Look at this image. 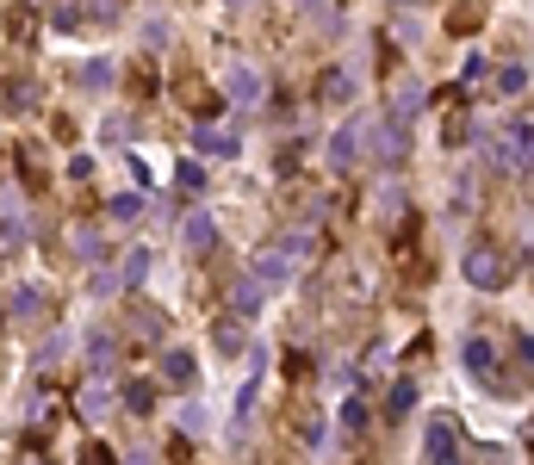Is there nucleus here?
I'll return each instance as SVG.
<instances>
[{"label": "nucleus", "instance_id": "nucleus-1", "mask_svg": "<svg viewBox=\"0 0 534 465\" xmlns=\"http://www.w3.org/2000/svg\"><path fill=\"white\" fill-rule=\"evenodd\" d=\"M460 279H466L472 292H504V286H510V261H504V248H497V242H466V254H460Z\"/></svg>", "mask_w": 534, "mask_h": 465}, {"label": "nucleus", "instance_id": "nucleus-2", "mask_svg": "<svg viewBox=\"0 0 534 465\" xmlns=\"http://www.w3.org/2000/svg\"><path fill=\"white\" fill-rule=\"evenodd\" d=\"M361 155H373L380 168H404V155H410V130H404L398 118H361Z\"/></svg>", "mask_w": 534, "mask_h": 465}, {"label": "nucleus", "instance_id": "nucleus-3", "mask_svg": "<svg viewBox=\"0 0 534 465\" xmlns=\"http://www.w3.org/2000/svg\"><path fill=\"white\" fill-rule=\"evenodd\" d=\"M162 385H168V391H193V385H199V353L193 348H162Z\"/></svg>", "mask_w": 534, "mask_h": 465}, {"label": "nucleus", "instance_id": "nucleus-4", "mask_svg": "<svg viewBox=\"0 0 534 465\" xmlns=\"http://www.w3.org/2000/svg\"><path fill=\"white\" fill-rule=\"evenodd\" d=\"M460 366H466L472 378H485V385H497V348H491L485 336H466V342H460Z\"/></svg>", "mask_w": 534, "mask_h": 465}, {"label": "nucleus", "instance_id": "nucleus-5", "mask_svg": "<svg viewBox=\"0 0 534 465\" xmlns=\"http://www.w3.org/2000/svg\"><path fill=\"white\" fill-rule=\"evenodd\" d=\"M262 304H267V286L255 273H237L230 279V317H262Z\"/></svg>", "mask_w": 534, "mask_h": 465}, {"label": "nucleus", "instance_id": "nucleus-6", "mask_svg": "<svg viewBox=\"0 0 534 465\" xmlns=\"http://www.w3.org/2000/svg\"><path fill=\"white\" fill-rule=\"evenodd\" d=\"M355 162H361V118L330 137V168H336V174H355Z\"/></svg>", "mask_w": 534, "mask_h": 465}, {"label": "nucleus", "instance_id": "nucleus-7", "mask_svg": "<svg viewBox=\"0 0 534 465\" xmlns=\"http://www.w3.org/2000/svg\"><path fill=\"white\" fill-rule=\"evenodd\" d=\"M50 311V298H44V286H19L13 292V304H6V317H13V329H31L38 317Z\"/></svg>", "mask_w": 534, "mask_h": 465}, {"label": "nucleus", "instance_id": "nucleus-8", "mask_svg": "<svg viewBox=\"0 0 534 465\" xmlns=\"http://www.w3.org/2000/svg\"><path fill=\"white\" fill-rule=\"evenodd\" d=\"M193 143H199V155H218V162H237L243 155V137L237 130H218V124H199Z\"/></svg>", "mask_w": 534, "mask_h": 465}, {"label": "nucleus", "instance_id": "nucleus-9", "mask_svg": "<svg viewBox=\"0 0 534 465\" xmlns=\"http://www.w3.org/2000/svg\"><path fill=\"white\" fill-rule=\"evenodd\" d=\"M422 403V391H416V378H392V391H386V422L398 428V422H410V410Z\"/></svg>", "mask_w": 534, "mask_h": 465}, {"label": "nucleus", "instance_id": "nucleus-10", "mask_svg": "<svg viewBox=\"0 0 534 465\" xmlns=\"http://www.w3.org/2000/svg\"><path fill=\"white\" fill-rule=\"evenodd\" d=\"M224 94H230V100H237V106H243V112H255V106H262V75H255V69H230V81H224Z\"/></svg>", "mask_w": 534, "mask_h": 465}, {"label": "nucleus", "instance_id": "nucleus-11", "mask_svg": "<svg viewBox=\"0 0 534 465\" xmlns=\"http://www.w3.org/2000/svg\"><path fill=\"white\" fill-rule=\"evenodd\" d=\"M429 465H460V453H454V416L429 422Z\"/></svg>", "mask_w": 534, "mask_h": 465}, {"label": "nucleus", "instance_id": "nucleus-12", "mask_svg": "<svg viewBox=\"0 0 534 465\" xmlns=\"http://www.w3.org/2000/svg\"><path fill=\"white\" fill-rule=\"evenodd\" d=\"M0 100H6V112H38V106H44V87H38L31 75H13Z\"/></svg>", "mask_w": 534, "mask_h": 465}, {"label": "nucleus", "instance_id": "nucleus-13", "mask_svg": "<svg viewBox=\"0 0 534 465\" xmlns=\"http://www.w3.org/2000/svg\"><path fill=\"white\" fill-rule=\"evenodd\" d=\"M180 242H187L193 254L218 248V218H212V212H193V218H187V230H180Z\"/></svg>", "mask_w": 534, "mask_h": 465}, {"label": "nucleus", "instance_id": "nucleus-14", "mask_svg": "<svg viewBox=\"0 0 534 465\" xmlns=\"http://www.w3.org/2000/svg\"><path fill=\"white\" fill-rule=\"evenodd\" d=\"M106 403H113V385H106V372H94V378L81 385V416H88V422H100V416H106Z\"/></svg>", "mask_w": 534, "mask_h": 465}, {"label": "nucleus", "instance_id": "nucleus-15", "mask_svg": "<svg viewBox=\"0 0 534 465\" xmlns=\"http://www.w3.org/2000/svg\"><path fill=\"white\" fill-rule=\"evenodd\" d=\"M286 273H292V254H286V248H267L262 261H255V279H262L267 292H273V286H286Z\"/></svg>", "mask_w": 534, "mask_h": 465}, {"label": "nucleus", "instance_id": "nucleus-16", "mask_svg": "<svg viewBox=\"0 0 534 465\" xmlns=\"http://www.w3.org/2000/svg\"><path fill=\"white\" fill-rule=\"evenodd\" d=\"M119 397H125V410H131V416H155V378H125V391H119Z\"/></svg>", "mask_w": 534, "mask_h": 465}, {"label": "nucleus", "instance_id": "nucleus-17", "mask_svg": "<svg viewBox=\"0 0 534 465\" xmlns=\"http://www.w3.org/2000/svg\"><path fill=\"white\" fill-rule=\"evenodd\" d=\"M422 100H429V94H422V81H398V94H392V118L410 124V118L422 112Z\"/></svg>", "mask_w": 534, "mask_h": 465}, {"label": "nucleus", "instance_id": "nucleus-18", "mask_svg": "<svg viewBox=\"0 0 534 465\" xmlns=\"http://www.w3.org/2000/svg\"><path fill=\"white\" fill-rule=\"evenodd\" d=\"M212 348L218 353H243L249 342H243V317H218L212 323Z\"/></svg>", "mask_w": 534, "mask_h": 465}, {"label": "nucleus", "instance_id": "nucleus-19", "mask_svg": "<svg viewBox=\"0 0 534 465\" xmlns=\"http://www.w3.org/2000/svg\"><path fill=\"white\" fill-rule=\"evenodd\" d=\"M491 87H497V94H504V100H522V94H529V62H504V69H497V81H491Z\"/></svg>", "mask_w": 534, "mask_h": 465}, {"label": "nucleus", "instance_id": "nucleus-20", "mask_svg": "<svg viewBox=\"0 0 534 465\" xmlns=\"http://www.w3.org/2000/svg\"><path fill=\"white\" fill-rule=\"evenodd\" d=\"M168 329H174V323H168V311H149V304L137 311V336H143L149 348H162V342H168Z\"/></svg>", "mask_w": 534, "mask_h": 465}, {"label": "nucleus", "instance_id": "nucleus-21", "mask_svg": "<svg viewBox=\"0 0 534 465\" xmlns=\"http://www.w3.org/2000/svg\"><path fill=\"white\" fill-rule=\"evenodd\" d=\"M149 267H155V254H149V248H131V254H125V261H119V286H143V279H149Z\"/></svg>", "mask_w": 534, "mask_h": 465}, {"label": "nucleus", "instance_id": "nucleus-22", "mask_svg": "<svg viewBox=\"0 0 534 465\" xmlns=\"http://www.w3.org/2000/svg\"><path fill=\"white\" fill-rule=\"evenodd\" d=\"M75 6H81V25H94V31L119 25V0H75Z\"/></svg>", "mask_w": 534, "mask_h": 465}, {"label": "nucleus", "instance_id": "nucleus-23", "mask_svg": "<svg viewBox=\"0 0 534 465\" xmlns=\"http://www.w3.org/2000/svg\"><path fill=\"white\" fill-rule=\"evenodd\" d=\"M81 87H88V94L113 87V56H94V62H81Z\"/></svg>", "mask_w": 534, "mask_h": 465}, {"label": "nucleus", "instance_id": "nucleus-24", "mask_svg": "<svg viewBox=\"0 0 534 465\" xmlns=\"http://www.w3.org/2000/svg\"><path fill=\"white\" fill-rule=\"evenodd\" d=\"M323 100H336V106L355 100V75H348V69H330V75H323Z\"/></svg>", "mask_w": 534, "mask_h": 465}, {"label": "nucleus", "instance_id": "nucleus-25", "mask_svg": "<svg viewBox=\"0 0 534 465\" xmlns=\"http://www.w3.org/2000/svg\"><path fill=\"white\" fill-rule=\"evenodd\" d=\"M255 397H262V372H255V378H249V385L237 391V435L249 428V416H255Z\"/></svg>", "mask_w": 534, "mask_h": 465}, {"label": "nucleus", "instance_id": "nucleus-26", "mask_svg": "<svg viewBox=\"0 0 534 465\" xmlns=\"http://www.w3.org/2000/svg\"><path fill=\"white\" fill-rule=\"evenodd\" d=\"M63 353H69V336H50V342H44V348L31 353V366H38V372H50V366H56V360H63Z\"/></svg>", "mask_w": 534, "mask_h": 465}, {"label": "nucleus", "instance_id": "nucleus-27", "mask_svg": "<svg viewBox=\"0 0 534 465\" xmlns=\"http://www.w3.org/2000/svg\"><path fill=\"white\" fill-rule=\"evenodd\" d=\"M50 25H56L63 37H69V31H81V6H75V0H63V6L50 12Z\"/></svg>", "mask_w": 534, "mask_h": 465}, {"label": "nucleus", "instance_id": "nucleus-28", "mask_svg": "<svg viewBox=\"0 0 534 465\" xmlns=\"http://www.w3.org/2000/svg\"><path fill=\"white\" fill-rule=\"evenodd\" d=\"M113 218H119V224H137V218H143V199H137V193H119V199H113Z\"/></svg>", "mask_w": 534, "mask_h": 465}, {"label": "nucleus", "instance_id": "nucleus-29", "mask_svg": "<svg viewBox=\"0 0 534 465\" xmlns=\"http://www.w3.org/2000/svg\"><path fill=\"white\" fill-rule=\"evenodd\" d=\"M168 37H174L168 19H149V25H143V44H149V50H168Z\"/></svg>", "mask_w": 534, "mask_h": 465}, {"label": "nucleus", "instance_id": "nucleus-30", "mask_svg": "<svg viewBox=\"0 0 534 465\" xmlns=\"http://www.w3.org/2000/svg\"><path fill=\"white\" fill-rule=\"evenodd\" d=\"M342 428H355V435L367 428V397H348V403H342Z\"/></svg>", "mask_w": 534, "mask_h": 465}, {"label": "nucleus", "instance_id": "nucleus-31", "mask_svg": "<svg viewBox=\"0 0 534 465\" xmlns=\"http://www.w3.org/2000/svg\"><path fill=\"white\" fill-rule=\"evenodd\" d=\"M88 360H94V372H106L113 366V336H94L88 342Z\"/></svg>", "mask_w": 534, "mask_h": 465}, {"label": "nucleus", "instance_id": "nucleus-32", "mask_svg": "<svg viewBox=\"0 0 534 465\" xmlns=\"http://www.w3.org/2000/svg\"><path fill=\"white\" fill-rule=\"evenodd\" d=\"M447 143H454V149H460V143H472V118H466V112L447 118Z\"/></svg>", "mask_w": 534, "mask_h": 465}, {"label": "nucleus", "instance_id": "nucleus-33", "mask_svg": "<svg viewBox=\"0 0 534 465\" xmlns=\"http://www.w3.org/2000/svg\"><path fill=\"white\" fill-rule=\"evenodd\" d=\"M485 81V56H466V69H460V87H479Z\"/></svg>", "mask_w": 534, "mask_h": 465}, {"label": "nucleus", "instance_id": "nucleus-34", "mask_svg": "<svg viewBox=\"0 0 534 465\" xmlns=\"http://www.w3.org/2000/svg\"><path fill=\"white\" fill-rule=\"evenodd\" d=\"M180 187L199 193V187H205V168H199V162H180Z\"/></svg>", "mask_w": 534, "mask_h": 465}, {"label": "nucleus", "instance_id": "nucleus-35", "mask_svg": "<svg viewBox=\"0 0 534 465\" xmlns=\"http://www.w3.org/2000/svg\"><path fill=\"white\" fill-rule=\"evenodd\" d=\"M180 428H187V435H205V410L187 403V410H180Z\"/></svg>", "mask_w": 534, "mask_h": 465}, {"label": "nucleus", "instance_id": "nucleus-36", "mask_svg": "<svg viewBox=\"0 0 534 465\" xmlns=\"http://www.w3.org/2000/svg\"><path fill=\"white\" fill-rule=\"evenodd\" d=\"M75 254H88V261H100V236H94V230H81V236H75Z\"/></svg>", "mask_w": 534, "mask_h": 465}, {"label": "nucleus", "instance_id": "nucleus-37", "mask_svg": "<svg viewBox=\"0 0 534 465\" xmlns=\"http://www.w3.org/2000/svg\"><path fill=\"white\" fill-rule=\"evenodd\" d=\"M224 6H243V0H224Z\"/></svg>", "mask_w": 534, "mask_h": 465}, {"label": "nucleus", "instance_id": "nucleus-38", "mask_svg": "<svg viewBox=\"0 0 534 465\" xmlns=\"http://www.w3.org/2000/svg\"><path fill=\"white\" fill-rule=\"evenodd\" d=\"M398 6H404V0H398ZM410 6H416V0H410Z\"/></svg>", "mask_w": 534, "mask_h": 465}]
</instances>
